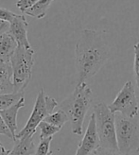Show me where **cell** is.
Segmentation results:
<instances>
[{"mask_svg": "<svg viewBox=\"0 0 139 155\" xmlns=\"http://www.w3.org/2000/svg\"><path fill=\"white\" fill-rule=\"evenodd\" d=\"M110 56V48L102 33L95 29H82L75 48L77 84L86 82L94 77Z\"/></svg>", "mask_w": 139, "mask_h": 155, "instance_id": "cell-1", "label": "cell"}, {"mask_svg": "<svg viewBox=\"0 0 139 155\" xmlns=\"http://www.w3.org/2000/svg\"><path fill=\"white\" fill-rule=\"evenodd\" d=\"M93 92L86 82L77 84L72 94L59 105L68 115L71 123L72 134L81 135L83 131V122L86 114L92 104Z\"/></svg>", "mask_w": 139, "mask_h": 155, "instance_id": "cell-2", "label": "cell"}, {"mask_svg": "<svg viewBox=\"0 0 139 155\" xmlns=\"http://www.w3.org/2000/svg\"><path fill=\"white\" fill-rule=\"evenodd\" d=\"M35 52L30 48L18 45L11 59L15 93L24 92L32 77Z\"/></svg>", "mask_w": 139, "mask_h": 155, "instance_id": "cell-3", "label": "cell"}, {"mask_svg": "<svg viewBox=\"0 0 139 155\" xmlns=\"http://www.w3.org/2000/svg\"><path fill=\"white\" fill-rule=\"evenodd\" d=\"M96 125L100 146L104 148L118 150L115 131V114L112 113L109 106L104 102H98L94 105Z\"/></svg>", "mask_w": 139, "mask_h": 155, "instance_id": "cell-4", "label": "cell"}, {"mask_svg": "<svg viewBox=\"0 0 139 155\" xmlns=\"http://www.w3.org/2000/svg\"><path fill=\"white\" fill-rule=\"evenodd\" d=\"M115 131L118 150L130 154L139 149V125L134 118L115 114Z\"/></svg>", "mask_w": 139, "mask_h": 155, "instance_id": "cell-5", "label": "cell"}, {"mask_svg": "<svg viewBox=\"0 0 139 155\" xmlns=\"http://www.w3.org/2000/svg\"><path fill=\"white\" fill-rule=\"evenodd\" d=\"M57 106H59L57 100L46 96L45 90L41 89L36 97L31 114L25 127L16 134V139L29 134H35L36 128L39 127V124L45 120L46 116L53 113Z\"/></svg>", "mask_w": 139, "mask_h": 155, "instance_id": "cell-6", "label": "cell"}, {"mask_svg": "<svg viewBox=\"0 0 139 155\" xmlns=\"http://www.w3.org/2000/svg\"><path fill=\"white\" fill-rule=\"evenodd\" d=\"M112 113H119L131 118H135L139 113V103L135 94V88L133 81H127L114 101L108 105Z\"/></svg>", "mask_w": 139, "mask_h": 155, "instance_id": "cell-7", "label": "cell"}, {"mask_svg": "<svg viewBox=\"0 0 139 155\" xmlns=\"http://www.w3.org/2000/svg\"><path fill=\"white\" fill-rule=\"evenodd\" d=\"M100 147V141L96 125V116L93 113L90 116L88 126L75 155H89Z\"/></svg>", "mask_w": 139, "mask_h": 155, "instance_id": "cell-8", "label": "cell"}, {"mask_svg": "<svg viewBox=\"0 0 139 155\" xmlns=\"http://www.w3.org/2000/svg\"><path fill=\"white\" fill-rule=\"evenodd\" d=\"M28 23L26 16L23 14H17L10 23L9 32L14 37L18 45L30 48L31 46H30L28 38Z\"/></svg>", "mask_w": 139, "mask_h": 155, "instance_id": "cell-9", "label": "cell"}, {"mask_svg": "<svg viewBox=\"0 0 139 155\" xmlns=\"http://www.w3.org/2000/svg\"><path fill=\"white\" fill-rule=\"evenodd\" d=\"M15 93L11 61H0V96Z\"/></svg>", "mask_w": 139, "mask_h": 155, "instance_id": "cell-10", "label": "cell"}, {"mask_svg": "<svg viewBox=\"0 0 139 155\" xmlns=\"http://www.w3.org/2000/svg\"><path fill=\"white\" fill-rule=\"evenodd\" d=\"M24 106H25V98L22 97L16 103L12 104L9 108H7V109L0 111V114H1L3 119L5 120L8 127L10 128L12 134L14 137L13 141L16 140V134H16V130H17V114H18L19 110Z\"/></svg>", "mask_w": 139, "mask_h": 155, "instance_id": "cell-11", "label": "cell"}, {"mask_svg": "<svg viewBox=\"0 0 139 155\" xmlns=\"http://www.w3.org/2000/svg\"><path fill=\"white\" fill-rule=\"evenodd\" d=\"M18 46L14 37L6 31L0 35V61H11V59Z\"/></svg>", "mask_w": 139, "mask_h": 155, "instance_id": "cell-12", "label": "cell"}, {"mask_svg": "<svg viewBox=\"0 0 139 155\" xmlns=\"http://www.w3.org/2000/svg\"><path fill=\"white\" fill-rule=\"evenodd\" d=\"M34 134L20 137L14 141L13 149L9 155H34L36 148L33 140Z\"/></svg>", "mask_w": 139, "mask_h": 155, "instance_id": "cell-13", "label": "cell"}, {"mask_svg": "<svg viewBox=\"0 0 139 155\" xmlns=\"http://www.w3.org/2000/svg\"><path fill=\"white\" fill-rule=\"evenodd\" d=\"M52 2L53 0H39L34 6H32L30 9L26 11L24 13L30 17H33L36 19H42L46 15L48 8Z\"/></svg>", "mask_w": 139, "mask_h": 155, "instance_id": "cell-14", "label": "cell"}, {"mask_svg": "<svg viewBox=\"0 0 139 155\" xmlns=\"http://www.w3.org/2000/svg\"><path fill=\"white\" fill-rule=\"evenodd\" d=\"M45 121L52 124V125H54V126H57L59 128H63V126L65 125V124L67 121H69V118H68V115L66 114V113L65 111H63L61 109H59L57 112L48 114L45 118Z\"/></svg>", "mask_w": 139, "mask_h": 155, "instance_id": "cell-15", "label": "cell"}, {"mask_svg": "<svg viewBox=\"0 0 139 155\" xmlns=\"http://www.w3.org/2000/svg\"><path fill=\"white\" fill-rule=\"evenodd\" d=\"M22 97H24V92H17L9 95H1L0 96V111L7 109L12 104L16 103Z\"/></svg>", "mask_w": 139, "mask_h": 155, "instance_id": "cell-16", "label": "cell"}, {"mask_svg": "<svg viewBox=\"0 0 139 155\" xmlns=\"http://www.w3.org/2000/svg\"><path fill=\"white\" fill-rule=\"evenodd\" d=\"M39 128H40V139L43 138H48L50 136H53L54 134H56L57 133L61 130V128H59L57 126H54L52 124L46 122V121H42L39 124Z\"/></svg>", "mask_w": 139, "mask_h": 155, "instance_id": "cell-17", "label": "cell"}, {"mask_svg": "<svg viewBox=\"0 0 139 155\" xmlns=\"http://www.w3.org/2000/svg\"><path fill=\"white\" fill-rule=\"evenodd\" d=\"M53 139V136L40 139V143L38 145L35 155H48L51 152L50 150V144Z\"/></svg>", "mask_w": 139, "mask_h": 155, "instance_id": "cell-18", "label": "cell"}, {"mask_svg": "<svg viewBox=\"0 0 139 155\" xmlns=\"http://www.w3.org/2000/svg\"><path fill=\"white\" fill-rule=\"evenodd\" d=\"M134 80L139 89V42L134 45Z\"/></svg>", "mask_w": 139, "mask_h": 155, "instance_id": "cell-19", "label": "cell"}, {"mask_svg": "<svg viewBox=\"0 0 139 155\" xmlns=\"http://www.w3.org/2000/svg\"><path fill=\"white\" fill-rule=\"evenodd\" d=\"M89 155H130V154H125V153L119 151L118 150L104 148V147L100 146L99 148H98L93 152H91Z\"/></svg>", "mask_w": 139, "mask_h": 155, "instance_id": "cell-20", "label": "cell"}, {"mask_svg": "<svg viewBox=\"0 0 139 155\" xmlns=\"http://www.w3.org/2000/svg\"><path fill=\"white\" fill-rule=\"evenodd\" d=\"M39 0H18L16 2V7L24 13L26 11L30 9L32 6H34Z\"/></svg>", "mask_w": 139, "mask_h": 155, "instance_id": "cell-21", "label": "cell"}, {"mask_svg": "<svg viewBox=\"0 0 139 155\" xmlns=\"http://www.w3.org/2000/svg\"><path fill=\"white\" fill-rule=\"evenodd\" d=\"M0 135H5L7 137L12 139V140H14V137L12 134V131L6 124L5 120L3 119L1 114H0Z\"/></svg>", "mask_w": 139, "mask_h": 155, "instance_id": "cell-22", "label": "cell"}, {"mask_svg": "<svg viewBox=\"0 0 139 155\" xmlns=\"http://www.w3.org/2000/svg\"><path fill=\"white\" fill-rule=\"evenodd\" d=\"M16 15H17V13H14L9 10L4 9V8H0V19L1 20L11 23L12 20L16 16Z\"/></svg>", "mask_w": 139, "mask_h": 155, "instance_id": "cell-23", "label": "cell"}, {"mask_svg": "<svg viewBox=\"0 0 139 155\" xmlns=\"http://www.w3.org/2000/svg\"><path fill=\"white\" fill-rule=\"evenodd\" d=\"M9 28H10V23L0 19V35L6 31H9Z\"/></svg>", "mask_w": 139, "mask_h": 155, "instance_id": "cell-24", "label": "cell"}, {"mask_svg": "<svg viewBox=\"0 0 139 155\" xmlns=\"http://www.w3.org/2000/svg\"><path fill=\"white\" fill-rule=\"evenodd\" d=\"M10 152H11V150H6L4 148V146L1 143H0V155H7L8 153H10Z\"/></svg>", "mask_w": 139, "mask_h": 155, "instance_id": "cell-25", "label": "cell"}, {"mask_svg": "<svg viewBox=\"0 0 139 155\" xmlns=\"http://www.w3.org/2000/svg\"><path fill=\"white\" fill-rule=\"evenodd\" d=\"M34 155H35V154H34ZM48 155H53V153H52V151H51V152H50L49 154H48Z\"/></svg>", "mask_w": 139, "mask_h": 155, "instance_id": "cell-26", "label": "cell"}, {"mask_svg": "<svg viewBox=\"0 0 139 155\" xmlns=\"http://www.w3.org/2000/svg\"><path fill=\"white\" fill-rule=\"evenodd\" d=\"M137 152H139V149H138V150H137Z\"/></svg>", "mask_w": 139, "mask_h": 155, "instance_id": "cell-27", "label": "cell"}, {"mask_svg": "<svg viewBox=\"0 0 139 155\" xmlns=\"http://www.w3.org/2000/svg\"><path fill=\"white\" fill-rule=\"evenodd\" d=\"M9 154H10V153H8V154H7V155H9Z\"/></svg>", "mask_w": 139, "mask_h": 155, "instance_id": "cell-28", "label": "cell"}]
</instances>
